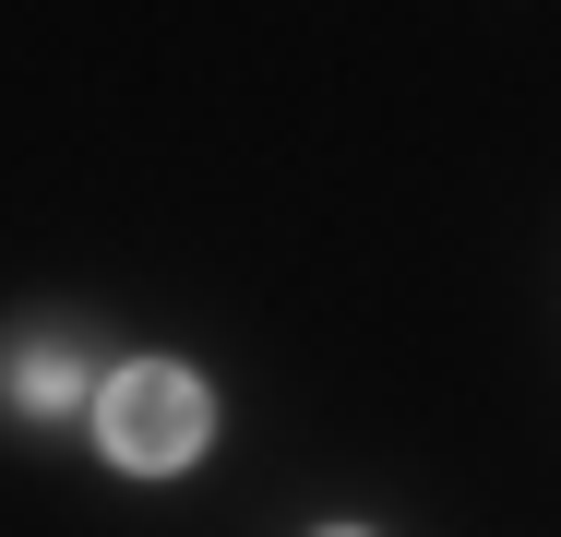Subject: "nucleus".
<instances>
[{"label": "nucleus", "mask_w": 561, "mask_h": 537, "mask_svg": "<svg viewBox=\"0 0 561 537\" xmlns=\"http://www.w3.org/2000/svg\"><path fill=\"white\" fill-rule=\"evenodd\" d=\"M96 442H108V466H131V478H168V466H192L216 442V395L180 358H131L108 395H96Z\"/></svg>", "instance_id": "obj_1"}, {"label": "nucleus", "mask_w": 561, "mask_h": 537, "mask_svg": "<svg viewBox=\"0 0 561 537\" xmlns=\"http://www.w3.org/2000/svg\"><path fill=\"white\" fill-rule=\"evenodd\" d=\"M12 395H24V407H36V419H48V407H72V395H84V370H72V358H60V346H36V358H24V370H12Z\"/></svg>", "instance_id": "obj_2"}]
</instances>
